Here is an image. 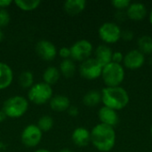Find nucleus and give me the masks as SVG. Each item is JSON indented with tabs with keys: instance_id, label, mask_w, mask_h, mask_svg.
Returning a JSON list of instances; mask_svg holds the SVG:
<instances>
[{
	"instance_id": "obj_22",
	"label": "nucleus",
	"mask_w": 152,
	"mask_h": 152,
	"mask_svg": "<svg viewBox=\"0 0 152 152\" xmlns=\"http://www.w3.org/2000/svg\"><path fill=\"white\" fill-rule=\"evenodd\" d=\"M76 72V65L71 59L63 60L60 65V73H61L65 77L69 78L73 77Z\"/></svg>"
},
{
	"instance_id": "obj_9",
	"label": "nucleus",
	"mask_w": 152,
	"mask_h": 152,
	"mask_svg": "<svg viewBox=\"0 0 152 152\" xmlns=\"http://www.w3.org/2000/svg\"><path fill=\"white\" fill-rule=\"evenodd\" d=\"M42 131L36 125L27 126L21 134L22 143L29 148L36 147L42 139Z\"/></svg>"
},
{
	"instance_id": "obj_31",
	"label": "nucleus",
	"mask_w": 152,
	"mask_h": 152,
	"mask_svg": "<svg viewBox=\"0 0 152 152\" xmlns=\"http://www.w3.org/2000/svg\"><path fill=\"white\" fill-rule=\"evenodd\" d=\"M68 112H69V116L77 117L78 115V113H79V110H78L77 106H69V108L68 109Z\"/></svg>"
},
{
	"instance_id": "obj_6",
	"label": "nucleus",
	"mask_w": 152,
	"mask_h": 152,
	"mask_svg": "<svg viewBox=\"0 0 152 152\" xmlns=\"http://www.w3.org/2000/svg\"><path fill=\"white\" fill-rule=\"evenodd\" d=\"M122 30L115 22H104L101 25L98 34L102 41L106 44H115L121 38Z\"/></svg>"
},
{
	"instance_id": "obj_3",
	"label": "nucleus",
	"mask_w": 152,
	"mask_h": 152,
	"mask_svg": "<svg viewBox=\"0 0 152 152\" xmlns=\"http://www.w3.org/2000/svg\"><path fill=\"white\" fill-rule=\"evenodd\" d=\"M126 77L125 68L122 64L110 62L102 68V78L108 87L119 86Z\"/></svg>"
},
{
	"instance_id": "obj_12",
	"label": "nucleus",
	"mask_w": 152,
	"mask_h": 152,
	"mask_svg": "<svg viewBox=\"0 0 152 152\" xmlns=\"http://www.w3.org/2000/svg\"><path fill=\"white\" fill-rule=\"evenodd\" d=\"M126 17L134 21L142 20L147 15L146 5L140 2L131 3L128 8L126 9Z\"/></svg>"
},
{
	"instance_id": "obj_35",
	"label": "nucleus",
	"mask_w": 152,
	"mask_h": 152,
	"mask_svg": "<svg viewBox=\"0 0 152 152\" xmlns=\"http://www.w3.org/2000/svg\"><path fill=\"white\" fill-rule=\"evenodd\" d=\"M149 19H150V22H151V26H152V8H151V12H150Z\"/></svg>"
},
{
	"instance_id": "obj_18",
	"label": "nucleus",
	"mask_w": 152,
	"mask_h": 152,
	"mask_svg": "<svg viewBox=\"0 0 152 152\" xmlns=\"http://www.w3.org/2000/svg\"><path fill=\"white\" fill-rule=\"evenodd\" d=\"M70 106L69 99L67 96L64 95H56L54 97H52L50 100V107L54 111H64L68 110V109Z\"/></svg>"
},
{
	"instance_id": "obj_17",
	"label": "nucleus",
	"mask_w": 152,
	"mask_h": 152,
	"mask_svg": "<svg viewBox=\"0 0 152 152\" xmlns=\"http://www.w3.org/2000/svg\"><path fill=\"white\" fill-rule=\"evenodd\" d=\"M13 73L12 69L4 62L0 61V90L7 88L12 82Z\"/></svg>"
},
{
	"instance_id": "obj_15",
	"label": "nucleus",
	"mask_w": 152,
	"mask_h": 152,
	"mask_svg": "<svg viewBox=\"0 0 152 152\" xmlns=\"http://www.w3.org/2000/svg\"><path fill=\"white\" fill-rule=\"evenodd\" d=\"M74 144L78 147H85L91 142V133L85 127L76 128L71 135Z\"/></svg>"
},
{
	"instance_id": "obj_1",
	"label": "nucleus",
	"mask_w": 152,
	"mask_h": 152,
	"mask_svg": "<svg viewBox=\"0 0 152 152\" xmlns=\"http://www.w3.org/2000/svg\"><path fill=\"white\" fill-rule=\"evenodd\" d=\"M91 133V142L96 150L101 152L110 151L116 144V131L114 127L104 125H96Z\"/></svg>"
},
{
	"instance_id": "obj_34",
	"label": "nucleus",
	"mask_w": 152,
	"mask_h": 152,
	"mask_svg": "<svg viewBox=\"0 0 152 152\" xmlns=\"http://www.w3.org/2000/svg\"><path fill=\"white\" fill-rule=\"evenodd\" d=\"M34 152H51L49 151L48 150H45V149H40V150H37V151H36Z\"/></svg>"
},
{
	"instance_id": "obj_21",
	"label": "nucleus",
	"mask_w": 152,
	"mask_h": 152,
	"mask_svg": "<svg viewBox=\"0 0 152 152\" xmlns=\"http://www.w3.org/2000/svg\"><path fill=\"white\" fill-rule=\"evenodd\" d=\"M138 50L144 55L152 53V37L148 35H143L138 38L137 41Z\"/></svg>"
},
{
	"instance_id": "obj_23",
	"label": "nucleus",
	"mask_w": 152,
	"mask_h": 152,
	"mask_svg": "<svg viewBox=\"0 0 152 152\" xmlns=\"http://www.w3.org/2000/svg\"><path fill=\"white\" fill-rule=\"evenodd\" d=\"M15 4L23 11H32L37 9L41 4L40 0H16Z\"/></svg>"
},
{
	"instance_id": "obj_14",
	"label": "nucleus",
	"mask_w": 152,
	"mask_h": 152,
	"mask_svg": "<svg viewBox=\"0 0 152 152\" xmlns=\"http://www.w3.org/2000/svg\"><path fill=\"white\" fill-rule=\"evenodd\" d=\"M112 49L107 45H99L94 51V59L102 66V68L112 62Z\"/></svg>"
},
{
	"instance_id": "obj_10",
	"label": "nucleus",
	"mask_w": 152,
	"mask_h": 152,
	"mask_svg": "<svg viewBox=\"0 0 152 152\" xmlns=\"http://www.w3.org/2000/svg\"><path fill=\"white\" fill-rule=\"evenodd\" d=\"M145 63V55L138 49L129 51L125 56L123 66L129 69H138Z\"/></svg>"
},
{
	"instance_id": "obj_13",
	"label": "nucleus",
	"mask_w": 152,
	"mask_h": 152,
	"mask_svg": "<svg viewBox=\"0 0 152 152\" xmlns=\"http://www.w3.org/2000/svg\"><path fill=\"white\" fill-rule=\"evenodd\" d=\"M98 117L102 124L114 127L115 126L118 125L119 118L118 115V112L112 109H110L108 107H102L99 110L98 112Z\"/></svg>"
},
{
	"instance_id": "obj_30",
	"label": "nucleus",
	"mask_w": 152,
	"mask_h": 152,
	"mask_svg": "<svg viewBox=\"0 0 152 152\" xmlns=\"http://www.w3.org/2000/svg\"><path fill=\"white\" fill-rule=\"evenodd\" d=\"M121 38L126 40V41H130L134 38V32L132 30H129V29L122 30Z\"/></svg>"
},
{
	"instance_id": "obj_4",
	"label": "nucleus",
	"mask_w": 152,
	"mask_h": 152,
	"mask_svg": "<svg viewBox=\"0 0 152 152\" xmlns=\"http://www.w3.org/2000/svg\"><path fill=\"white\" fill-rule=\"evenodd\" d=\"M28 108V100L22 96H12L8 98L4 105L3 111L5 113L6 117L12 118H17L22 117Z\"/></svg>"
},
{
	"instance_id": "obj_7",
	"label": "nucleus",
	"mask_w": 152,
	"mask_h": 152,
	"mask_svg": "<svg viewBox=\"0 0 152 152\" xmlns=\"http://www.w3.org/2000/svg\"><path fill=\"white\" fill-rule=\"evenodd\" d=\"M102 66L94 59L89 58L84 61L79 66V73L82 77L87 80H94L102 77Z\"/></svg>"
},
{
	"instance_id": "obj_38",
	"label": "nucleus",
	"mask_w": 152,
	"mask_h": 152,
	"mask_svg": "<svg viewBox=\"0 0 152 152\" xmlns=\"http://www.w3.org/2000/svg\"><path fill=\"white\" fill-rule=\"evenodd\" d=\"M151 136H152V126H151Z\"/></svg>"
},
{
	"instance_id": "obj_20",
	"label": "nucleus",
	"mask_w": 152,
	"mask_h": 152,
	"mask_svg": "<svg viewBox=\"0 0 152 152\" xmlns=\"http://www.w3.org/2000/svg\"><path fill=\"white\" fill-rule=\"evenodd\" d=\"M60 76H61V73H60V70L55 68V67H48L44 74H43V78H44V82L49 86L51 85H53L55 84L59 78H60Z\"/></svg>"
},
{
	"instance_id": "obj_8",
	"label": "nucleus",
	"mask_w": 152,
	"mask_h": 152,
	"mask_svg": "<svg viewBox=\"0 0 152 152\" xmlns=\"http://www.w3.org/2000/svg\"><path fill=\"white\" fill-rule=\"evenodd\" d=\"M69 48L71 53V58L77 61H84L89 59L93 53L92 43L86 39L77 41Z\"/></svg>"
},
{
	"instance_id": "obj_11",
	"label": "nucleus",
	"mask_w": 152,
	"mask_h": 152,
	"mask_svg": "<svg viewBox=\"0 0 152 152\" xmlns=\"http://www.w3.org/2000/svg\"><path fill=\"white\" fill-rule=\"evenodd\" d=\"M36 52L39 57L45 61H52L57 54L54 45L48 40H40L36 45Z\"/></svg>"
},
{
	"instance_id": "obj_33",
	"label": "nucleus",
	"mask_w": 152,
	"mask_h": 152,
	"mask_svg": "<svg viewBox=\"0 0 152 152\" xmlns=\"http://www.w3.org/2000/svg\"><path fill=\"white\" fill-rule=\"evenodd\" d=\"M6 118H7V117H6L5 113L3 111V110H0V122H3V121H4Z\"/></svg>"
},
{
	"instance_id": "obj_29",
	"label": "nucleus",
	"mask_w": 152,
	"mask_h": 152,
	"mask_svg": "<svg viewBox=\"0 0 152 152\" xmlns=\"http://www.w3.org/2000/svg\"><path fill=\"white\" fill-rule=\"evenodd\" d=\"M124 61V55L121 52H113L112 54V62L121 64Z\"/></svg>"
},
{
	"instance_id": "obj_39",
	"label": "nucleus",
	"mask_w": 152,
	"mask_h": 152,
	"mask_svg": "<svg viewBox=\"0 0 152 152\" xmlns=\"http://www.w3.org/2000/svg\"><path fill=\"white\" fill-rule=\"evenodd\" d=\"M0 152H1V151H0Z\"/></svg>"
},
{
	"instance_id": "obj_25",
	"label": "nucleus",
	"mask_w": 152,
	"mask_h": 152,
	"mask_svg": "<svg viewBox=\"0 0 152 152\" xmlns=\"http://www.w3.org/2000/svg\"><path fill=\"white\" fill-rule=\"evenodd\" d=\"M53 126V120L50 116H43L39 118L37 126L42 132H47L52 129Z\"/></svg>"
},
{
	"instance_id": "obj_28",
	"label": "nucleus",
	"mask_w": 152,
	"mask_h": 152,
	"mask_svg": "<svg viewBox=\"0 0 152 152\" xmlns=\"http://www.w3.org/2000/svg\"><path fill=\"white\" fill-rule=\"evenodd\" d=\"M59 55L63 59H69L71 57V53H70V48L69 47H61L59 51Z\"/></svg>"
},
{
	"instance_id": "obj_36",
	"label": "nucleus",
	"mask_w": 152,
	"mask_h": 152,
	"mask_svg": "<svg viewBox=\"0 0 152 152\" xmlns=\"http://www.w3.org/2000/svg\"><path fill=\"white\" fill-rule=\"evenodd\" d=\"M3 38H4V33H3V31L0 29V42L3 40Z\"/></svg>"
},
{
	"instance_id": "obj_19",
	"label": "nucleus",
	"mask_w": 152,
	"mask_h": 152,
	"mask_svg": "<svg viewBox=\"0 0 152 152\" xmlns=\"http://www.w3.org/2000/svg\"><path fill=\"white\" fill-rule=\"evenodd\" d=\"M102 102L101 92L97 90H91L87 92L83 97V102L87 107H94Z\"/></svg>"
},
{
	"instance_id": "obj_16",
	"label": "nucleus",
	"mask_w": 152,
	"mask_h": 152,
	"mask_svg": "<svg viewBox=\"0 0 152 152\" xmlns=\"http://www.w3.org/2000/svg\"><path fill=\"white\" fill-rule=\"evenodd\" d=\"M86 6V2L85 0H67L63 4L65 12L71 16L81 13L85 10Z\"/></svg>"
},
{
	"instance_id": "obj_27",
	"label": "nucleus",
	"mask_w": 152,
	"mask_h": 152,
	"mask_svg": "<svg viewBox=\"0 0 152 152\" xmlns=\"http://www.w3.org/2000/svg\"><path fill=\"white\" fill-rule=\"evenodd\" d=\"M10 22V14L5 9H0V27H5Z\"/></svg>"
},
{
	"instance_id": "obj_26",
	"label": "nucleus",
	"mask_w": 152,
	"mask_h": 152,
	"mask_svg": "<svg viewBox=\"0 0 152 152\" xmlns=\"http://www.w3.org/2000/svg\"><path fill=\"white\" fill-rule=\"evenodd\" d=\"M111 4L118 11H125L128 8L131 2L129 0H113Z\"/></svg>"
},
{
	"instance_id": "obj_2",
	"label": "nucleus",
	"mask_w": 152,
	"mask_h": 152,
	"mask_svg": "<svg viewBox=\"0 0 152 152\" xmlns=\"http://www.w3.org/2000/svg\"><path fill=\"white\" fill-rule=\"evenodd\" d=\"M101 94L103 106L112 109L116 111L125 109L130 101L127 91L121 86H106L102 90Z\"/></svg>"
},
{
	"instance_id": "obj_5",
	"label": "nucleus",
	"mask_w": 152,
	"mask_h": 152,
	"mask_svg": "<svg viewBox=\"0 0 152 152\" xmlns=\"http://www.w3.org/2000/svg\"><path fill=\"white\" fill-rule=\"evenodd\" d=\"M53 89L51 86L45 84V82L37 83L33 85L28 93V97L30 102L35 104L41 105L47 102L52 99Z\"/></svg>"
},
{
	"instance_id": "obj_37",
	"label": "nucleus",
	"mask_w": 152,
	"mask_h": 152,
	"mask_svg": "<svg viewBox=\"0 0 152 152\" xmlns=\"http://www.w3.org/2000/svg\"><path fill=\"white\" fill-rule=\"evenodd\" d=\"M59 152H73V151H71L69 149H63V150H61V151H60Z\"/></svg>"
},
{
	"instance_id": "obj_32",
	"label": "nucleus",
	"mask_w": 152,
	"mask_h": 152,
	"mask_svg": "<svg viewBox=\"0 0 152 152\" xmlns=\"http://www.w3.org/2000/svg\"><path fill=\"white\" fill-rule=\"evenodd\" d=\"M12 3V0H0V9H4Z\"/></svg>"
},
{
	"instance_id": "obj_24",
	"label": "nucleus",
	"mask_w": 152,
	"mask_h": 152,
	"mask_svg": "<svg viewBox=\"0 0 152 152\" xmlns=\"http://www.w3.org/2000/svg\"><path fill=\"white\" fill-rule=\"evenodd\" d=\"M34 83V77L30 71H23L19 77V84L23 88H30Z\"/></svg>"
}]
</instances>
